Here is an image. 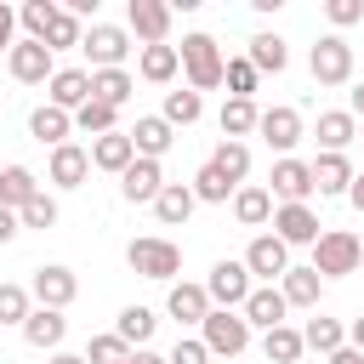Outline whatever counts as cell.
I'll return each mask as SVG.
<instances>
[{"instance_id":"7dc6e473","label":"cell","mask_w":364,"mask_h":364,"mask_svg":"<svg viewBox=\"0 0 364 364\" xmlns=\"http://www.w3.org/2000/svg\"><path fill=\"white\" fill-rule=\"evenodd\" d=\"M324 17H330V34L364 23V0H324Z\"/></svg>"},{"instance_id":"484cf974","label":"cell","mask_w":364,"mask_h":364,"mask_svg":"<svg viewBox=\"0 0 364 364\" xmlns=\"http://www.w3.org/2000/svg\"><path fill=\"white\" fill-rule=\"evenodd\" d=\"M154 330H159V318H154V307H142V301H131V307H119V318H114V336L136 353V347H148L154 341Z\"/></svg>"},{"instance_id":"e575fe53","label":"cell","mask_w":364,"mask_h":364,"mask_svg":"<svg viewBox=\"0 0 364 364\" xmlns=\"http://www.w3.org/2000/svg\"><path fill=\"white\" fill-rule=\"evenodd\" d=\"M34 193H40V176H34L28 165H6V171H0V205H6V210H23Z\"/></svg>"},{"instance_id":"680465c9","label":"cell","mask_w":364,"mask_h":364,"mask_svg":"<svg viewBox=\"0 0 364 364\" xmlns=\"http://www.w3.org/2000/svg\"><path fill=\"white\" fill-rule=\"evenodd\" d=\"M358 273H364V262H358Z\"/></svg>"},{"instance_id":"277c9868","label":"cell","mask_w":364,"mask_h":364,"mask_svg":"<svg viewBox=\"0 0 364 364\" xmlns=\"http://www.w3.org/2000/svg\"><path fill=\"white\" fill-rule=\"evenodd\" d=\"M307 68H313V80L318 85H353V74H358V51L347 46V34H318V46L307 51Z\"/></svg>"},{"instance_id":"5bb4252c","label":"cell","mask_w":364,"mask_h":364,"mask_svg":"<svg viewBox=\"0 0 364 364\" xmlns=\"http://www.w3.org/2000/svg\"><path fill=\"white\" fill-rule=\"evenodd\" d=\"M125 34H136L142 46H165V34H171V6H165V0H131V6H125Z\"/></svg>"},{"instance_id":"9a60e30c","label":"cell","mask_w":364,"mask_h":364,"mask_svg":"<svg viewBox=\"0 0 364 364\" xmlns=\"http://www.w3.org/2000/svg\"><path fill=\"white\" fill-rule=\"evenodd\" d=\"M85 176H91V154H85L80 142H63V148H51V165H46V182H51V188L74 193V188H85Z\"/></svg>"},{"instance_id":"f6af8a7d","label":"cell","mask_w":364,"mask_h":364,"mask_svg":"<svg viewBox=\"0 0 364 364\" xmlns=\"http://www.w3.org/2000/svg\"><path fill=\"white\" fill-rule=\"evenodd\" d=\"M17 222H23V228H40V233H46V228H57V199L40 188V193H34V199L17 210Z\"/></svg>"},{"instance_id":"74e56055","label":"cell","mask_w":364,"mask_h":364,"mask_svg":"<svg viewBox=\"0 0 364 364\" xmlns=\"http://www.w3.org/2000/svg\"><path fill=\"white\" fill-rule=\"evenodd\" d=\"M210 165H216L233 188H245V176H250V142H228V136H222L216 154H210Z\"/></svg>"},{"instance_id":"b9f144b4","label":"cell","mask_w":364,"mask_h":364,"mask_svg":"<svg viewBox=\"0 0 364 364\" xmlns=\"http://www.w3.org/2000/svg\"><path fill=\"white\" fill-rule=\"evenodd\" d=\"M34 313V296H28V284H11V279H0V324H17L23 330V318Z\"/></svg>"},{"instance_id":"f546056e","label":"cell","mask_w":364,"mask_h":364,"mask_svg":"<svg viewBox=\"0 0 364 364\" xmlns=\"http://www.w3.org/2000/svg\"><path fill=\"white\" fill-rule=\"evenodd\" d=\"M193 205H199V199H193L188 182H165L159 199H154V216H159V228H182V222L193 216Z\"/></svg>"},{"instance_id":"603a6c76","label":"cell","mask_w":364,"mask_h":364,"mask_svg":"<svg viewBox=\"0 0 364 364\" xmlns=\"http://www.w3.org/2000/svg\"><path fill=\"white\" fill-rule=\"evenodd\" d=\"M165 313L176 318V324H205V313H210V296H205V284H188V279H176L171 290H165Z\"/></svg>"},{"instance_id":"4dcf8cb0","label":"cell","mask_w":364,"mask_h":364,"mask_svg":"<svg viewBox=\"0 0 364 364\" xmlns=\"http://www.w3.org/2000/svg\"><path fill=\"white\" fill-rule=\"evenodd\" d=\"M233 222H239V228H267V222H273V193L256 188V182H245V188L233 193Z\"/></svg>"},{"instance_id":"4316f807","label":"cell","mask_w":364,"mask_h":364,"mask_svg":"<svg viewBox=\"0 0 364 364\" xmlns=\"http://www.w3.org/2000/svg\"><path fill=\"white\" fill-rule=\"evenodd\" d=\"M136 74H142L148 85H171V80L182 74L176 46H142V51H136Z\"/></svg>"},{"instance_id":"8d00e7d4","label":"cell","mask_w":364,"mask_h":364,"mask_svg":"<svg viewBox=\"0 0 364 364\" xmlns=\"http://www.w3.org/2000/svg\"><path fill=\"white\" fill-rule=\"evenodd\" d=\"M57 0H23L17 6V23H23V40H40L46 46V34H51V23H57Z\"/></svg>"},{"instance_id":"4fadbf2b","label":"cell","mask_w":364,"mask_h":364,"mask_svg":"<svg viewBox=\"0 0 364 364\" xmlns=\"http://www.w3.org/2000/svg\"><path fill=\"white\" fill-rule=\"evenodd\" d=\"M6 68H11L17 85H46V80L57 74V57H51L40 40H17V46L6 51Z\"/></svg>"},{"instance_id":"91938a15","label":"cell","mask_w":364,"mask_h":364,"mask_svg":"<svg viewBox=\"0 0 364 364\" xmlns=\"http://www.w3.org/2000/svg\"><path fill=\"white\" fill-rule=\"evenodd\" d=\"M125 364H131V358H125Z\"/></svg>"},{"instance_id":"7bdbcfd3","label":"cell","mask_w":364,"mask_h":364,"mask_svg":"<svg viewBox=\"0 0 364 364\" xmlns=\"http://www.w3.org/2000/svg\"><path fill=\"white\" fill-rule=\"evenodd\" d=\"M222 85H228V97H250V102H256V85H262V74H256L245 57H228V68H222Z\"/></svg>"},{"instance_id":"816d5d0a","label":"cell","mask_w":364,"mask_h":364,"mask_svg":"<svg viewBox=\"0 0 364 364\" xmlns=\"http://www.w3.org/2000/svg\"><path fill=\"white\" fill-rule=\"evenodd\" d=\"M347 114L364 119V80H353V91H347Z\"/></svg>"},{"instance_id":"ac0fdd59","label":"cell","mask_w":364,"mask_h":364,"mask_svg":"<svg viewBox=\"0 0 364 364\" xmlns=\"http://www.w3.org/2000/svg\"><path fill=\"white\" fill-rule=\"evenodd\" d=\"M284 313H290V307H284L279 284H256V290L245 296V307H239V318H245L250 330H262V336H267V330H279V324H284Z\"/></svg>"},{"instance_id":"ba28073f","label":"cell","mask_w":364,"mask_h":364,"mask_svg":"<svg viewBox=\"0 0 364 364\" xmlns=\"http://www.w3.org/2000/svg\"><path fill=\"white\" fill-rule=\"evenodd\" d=\"M80 51L91 57V68H125V57H131V34H125L119 23H91V28L80 34Z\"/></svg>"},{"instance_id":"7a4b0ae2","label":"cell","mask_w":364,"mask_h":364,"mask_svg":"<svg viewBox=\"0 0 364 364\" xmlns=\"http://www.w3.org/2000/svg\"><path fill=\"white\" fill-rule=\"evenodd\" d=\"M176 57H182V74H188V91H216V85H222V68H228V57H222V46H216V34H182V46H176Z\"/></svg>"},{"instance_id":"52a82bcc","label":"cell","mask_w":364,"mask_h":364,"mask_svg":"<svg viewBox=\"0 0 364 364\" xmlns=\"http://www.w3.org/2000/svg\"><path fill=\"white\" fill-rule=\"evenodd\" d=\"M250 290H256V279H250V273H245V262H233V256H222V262L205 273V296H210V307L239 313Z\"/></svg>"},{"instance_id":"c3c4849f","label":"cell","mask_w":364,"mask_h":364,"mask_svg":"<svg viewBox=\"0 0 364 364\" xmlns=\"http://www.w3.org/2000/svg\"><path fill=\"white\" fill-rule=\"evenodd\" d=\"M165 364H210V353H205L199 336H176V347L165 353Z\"/></svg>"},{"instance_id":"5b68a950","label":"cell","mask_w":364,"mask_h":364,"mask_svg":"<svg viewBox=\"0 0 364 364\" xmlns=\"http://www.w3.org/2000/svg\"><path fill=\"white\" fill-rule=\"evenodd\" d=\"M199 341H205L210 358H239V353L250 347V324H245L239 313H228V307H210L205 324H199Z\"/></svg>"},{"instance_id":"db71d44e","label":"cell","mask_w":364,"mask_h":364,"mask_svg":"<svg viewBox=\"0 0 364 364\" xmlns=\"http://www.w3.org/2000/svg\"><path fill=\"white\" fill-rule=\"evenodd\" d=\"M347 347H353V353H364V318H353V324H347Z\"/></svg>"},{"instance_id":"d4e9b609","label":"cell","mask_w":364,"mask_h":364,"mask_svg":"<svg viewBox=\"0 0 364 364\" xmlns=\"http://www.w3.org/2000/svg\"><path fill=\"white\" fill-rule=\"evenodd\" d=\"M85 154H91V171H108V176H125V165L136 159V148H131V136H125V131H108V136H97Z\"/></svg>"},{"instance_id":"d590c367","label":"cell","mask_w":364,"mask_h":364,"mask_svg":"<svg viewBox=\"0 0 364 364\" xmlns=\"http://www.w3.org/2000/svg\"><path fill=\"white\" fill-rule=\"evenodd\" d=\"M301 353H307V347H301V330H296V324H279V330L262 336V358H267V364H301Z\"/></svg>"},{"instance_id":"6da1fadb","label":"cell","mask_w":364,"mask_h":364,"mask_svg":"<svg viewBox=\"0 0 364 364\" xmlns=\"http://www.w3.org/2000/svg\"><path fill=\"white\" fill-rule=\"evenodd\" d=\"M125 262H131L136 279H154V284H176V273H182V250H176L165 233L131 239V245H125Z\"/></svg>"},{"instance_id":"f907efd6","label":"cell","mask_w":364,"mask_h":364,"mask_svg":"<svg viewBox=\"0 0 364 364\" xmlns=\"http://www.w3.org/2000/svg\"><path fill=\"white\" fill-rule=\"evenodd\" d=\"M17 233H23V222H17V210H6V205H0V245H11Z\"/></svg>"},{"instance_id":"ee69618b","label":"cell","mask_w":364,"mask_h":364,"mask_svg":"<svg viewBox=\"0 0 364 364\" xmlns=\"http://www.w3.org/2000/svg\"><path fill=\"white\" fill-rule=\"evenodd\" d=\"M80 34H85V23H80L74 11H57V23H51V34H46V51L57 57V51H68V46H80Z\"/></svg>"},{"instance_id":"30bf717a","label":"cell","mask_w":364,"mask_h":364,"mask_svg":"<svg viewBox=\"0 0 364 364\" xmlns=\"http://www.w3.org/2000/svg\"><path fill=\"white\" fill-rule=\"evenodd\" d=\"M239 262H245V273H250V279L279 284V279L290 273V245H279L273 233H256V239L245 245V256H239Z\"/></svg>"},{"instance_id":"11a10c76","label":"cell","mask_w":364,"mask_h":364,"mask_svg":"<svg viewBox=\"0 0 364 364\" xmlns=\"http://www.w3.org/2000/svg\"><path fill=\"white\" fill-rule=\"evenodd\" d=\"M131 364H165V353H154V347H136V353H131Z\"/></svg>"},{"instance_id":"8992f818","label":"cell","mask_w":364,"mask_h":364,"mask_svg":"<svg viewBox=\"0 0 364 364\" xmlns=\"http://www.w3.org/2000/svg\"><path fill=\"white\" fill-rule=\"evenodd\" d=\"M256 136L279 154V159H290L296 154V142L307 136V119L290 108V102H273V108H262V119H256Z\"/></svg>"},{"instance_id":"ab89813d","label":"cell","mask_w":364,"mask_h":364,"mask_svg":"<svg viewBox=\"0 0 364 364\" xmlns=\"http://www.w3.org/2000/svg\"><path fill=\"white\" fill-rule=\"evenodd\" d=\"M74 131H85L91 142L97 136H108V131H119V108H108V102H85V108H74Z\"/></svg>"},{"instance_id":"681fc988","label":"cell","mask_w":364,"mask_h":364,"mask_svg":"<svg viewBox=\"0 0 364 364\" xmlns=\"http://www.w3.org/2000/svg\"><path fill=\"white\" fill-rule=\"evenodd\" d=\"M11 46H17V6H6V0H0V57H6Z\"/></svg>"},{"instance_id":"d6a6232c","label":"cell","mask_w":364,"mask_h":364,"mask_svg":"<svg viewBox=\"0 0 364 364\" xmlns=\"http://www.w3.org/2000/svg\"><path fill=\"white\" fill-rule=\"evenodd\" d=\"M318 290H324V279H318L313 267H296V262H290V273L279 279L284 307H318Z\"/></svg>"},{"instance_id":"d6986e66","label":"cell","mask_w":364,"mask_h":364,"mask_svg":"<svg viewBox=\"0 0 364 364\" xmlns=\"http://www.w3.org/2000/svg\"><path fill=\"white\" fill-rule=\"evenodd\" d=\"M307 165H313V193L318 199H347V188H353V159L347 154H318Z\"/></svg>"},{"instance_id":"1f68e13d","label":"cell","mask_w":364,"mask_h":364,"mask_svg":"<svg viewBox=\"0 0 364 364\" xmlns=\"http://www.w3.org/2000/svg\"><path fill=\"white\" fill-rule=\"evenodd\" d=\"M245 63H250L256 74H284V63H290V46H284L279 34H250V46H245Z\"/></svg>"},{"instance_id":"ffe728a7","label":"cell","mask_w":364,"mask_h":364,"mask_svg":"<svg viewBox=\"0 0 364 364\" xmlns=\"http://www.w3.org/2000/svg\"><path fill=\"white\" fill-rule=\"evenodd\" d=\"M63 336H68V318H63L57 307H34V313L23 318V341H28L34 353H63Z\"/></svg>"},{"instance_id":"8fae6325","label":"cell","mask_w":364,"mask_h":364,"mask_svg":"<svg viewBox=\"0 0 364 364\" xmlns=\"http://www.w3.org/2000/svg\"><path fill=\"white\" fill-rule=\"evenodd\" d=\"M267 182H273V188H267L273 205H307V199H313V165L296 159V154H290V159H273V176H267Z\"/></svg>"},{"instance_id":"bcb514c9","label":"cell","mask_w":364,"mask_h":364,"mask_svg":"<svg viewBox=\"0 0 364 364\" xmlns=\"http://www.w3.org/2000/svg\"><path fill=\"white\" fill-rule=\"evenodd\" d=\"M125 358H131V347H125V341H119L114 330H108V336H91V341H85V364H125Z\"/></svg>"},{"instance_id":"f1b7e54d","label":"cell","mask_w":364,"mask_h":364,"mask_svg":"<svg viewBox=\"0 0 364 364\" xmlns=\"http://www.w3.org/2000/svg\"><path fill=\"white\" fill-rule=\"evenodd\" d=\"M256 119H262V108H256L250 97H228V102H222V114H216V125H222V136H228V142L256 136Z\"/></svg>"},{"instance_id":"83f0119b","label":"cell","mask_w":364,"mask_h":364,"mask_svg":"<svg viewBox=\"0 0 364 364\" xmlns=\"http://www.w3.org/2000/svg\"><path fill=\"white\" fill-rule=\"evenodd\" d=\"M136 91V74L131 68H91V97L108 102V108H125Z\"/></svg>"},{"instance_id":"9f6ffc18","label":"cell","mask_w":364,"mask_h":364,"mask_svg":"<svg viewBox=\"0 0 364 364\" xmlns=\"http://www.w3.org/2000/svg\"><path fill=\"white\" fill-rule=\"evenodd\" d=\"M330 364H364V353H353V347H336V353H330Z\"/></svg>"},{"instance_id":"7c38bea8","label":"cell","mask_w":364,"mask_h":364,"mask_svg":"<svg viewBox=\"0 0 364 364\" xmlns=\"http://www.w3.org/2000/svg\"><path fill=\"white\" fill-rule=\"evenodd\" d=\"M267 228H273L279 245H318V233H324V222H318L313 205H273Z\"/></svg>"},{"instance_id":"e0dca14e","label":"cell","mask_w":364,"mask_h":364,"mask_svg":"<svg viewBox=\"0 0 364 364\" xmlns=\"http://www.w3.org/2000/svg\"><path fill=\"white\" fill-rule=\"evenodd\" d=\"M159 188H165V165H159V159H131V165H125V176H119L125 205H154V199H159Z\"/></svg>"},{"instance_id":"3957f363","label":"cell","mask_w":364,"mask_h":364,"mask_svg":"<svg viewBox=\"0 0 364 364\" xmlns=\"http://www.w3.org/2000/svg\"><path fill=\"white\" fill-rule=\"evenodd\" d=\"M358 262H364V245H358V233H347V228H324L318 233V245H313V273L318 279H347V273H358Z\"/></svg>"},{"instance_id":"7402d4cb","label":"cell","mask_w":364,"mask_h":364,"mask_svg":"<svg viewBox=\"0 0 364 364\" xmlns=\"http://www.w3.org/2000/svg\"><path fill=\"white\" fill-rule=\"evenodd\" d=\"M125 136H131L136 159H165V154H171V142H176V131H171L159 114H136V125H131Z\"/></svg>"},{"instance_id":"cb8c5ba5","label":"cell","mask_w":364,"mask_h":364,"mask_svg":"<svg viewBox=\"0 0 364 364\" xmlns=\"http://www.w3.org/2000/svg\"><path fill=\"white\" fill-rule=\"evenodd\" d=\"M28 136H34V142H46V148H63V142H74V114H63V108L40 102V108L28 114Z\"/></svg>"},{"instance_id":"9c48e42d","label":"cell","mask_w":364,"mask_h":364,"mask_svg":"<svg viewBox=\"0 0 364 364\" xmlns=\"http://www.w3.org/2000/svg\"><path fill=\"white\" fill-rule=\"evenodd\" d=\"M28 296H34V307H68L74 296H80V279H74V267H63V262H40L34 267V279H28Z\"/></svg>"},{"instance_id":"f5cc1de1","label":"cell","mask_w":364,"mask_h":364,"mask_svg":"<svg viewBox=\"0 0 364 364\" xmlns=\"http://www.w3.org/2000/svg\"><path fill=\"white\" fill-rule=\"evenodd\" d=\"M347 205L364 216V171H353V188H347Z\"/></svg>"},{"instance_id":"2e32d148","label":"cell","mask_w":364,"mask_h":364,"mask_svg":"<svg viewBox=\"0 0 364 364\" xmlns=\"http://www.w3.org/2000/svg\"><path fill=\"white\" fill-rule=\"evenodd\" d=\"M46 102L63 108V114L85 108V102H91V68H57V74L46 80Z\"/></svg>"},{"instance_id":"44dd1931","label":"cell","mask_w":364,"mask_h":364,"mask_svg":"<svg viewBox=\"0 0 364 364\" xmlns=\"http://www.w3.org/2000/svg\"><path fill=\"white\" fill-rule=\"evenodd\" d=\"M313 136H318V154H347L358 142V119L347 108H324L318 125H313Z\"/></svg>"},{"instance_id":"60d3db41","label":"cell","mask_w":364,"mask_h":364,"mask_svg":"<svg viewBox=\"0 0 364 364\" xmlns=\"http://www.w3.org/2000/svg\"><path fill=\"white\" fill-rule=\"evenodd\" d=\"M205 114V97L199 91H165V108H159V119L176 131V125H193Z\"/></svg>"},{"instance_id":"6f0895ef","label":"cell","mask_w":364,"mask_h":364,"mask_svg":"<svg viewBox=\"0 0 364 364\" xmlns=\"http://www.w3.org/2000/svg\"><path fill=\"white\" fill-rule=\"evenodd\" d=\"M46 364H85V353H51Z\"/></svg>"},{"instance_id":"836d02e7","label":"cell","mask_w":364,"mask_h":364,"mask_svg":"<svg viewBox=\"0 0 364 364\" xmlns=\"http://www.w3.org/2000/svg\"><path fill=\"white\" fill-rule=\"evenodd\" d=\"M301 347L330 358L336 347H347V324H341V318H324V313H313V318L301 324Z\"/></svg>"},{"instance_id":"f35d334b","label":"cell","mask_w":364,"mask_h":364,"mask_svg":"<svg viewBox=\"0 0 364 364\" xmlns=\"http://www.w3.org/2000/svg\"><path fill=\"white\" fill-rule=\"evenodd\" d=\"M188 188H193V199H199V205H228V199L239 193V188H233V182H228V176H222L210 159L193 171V182H188Z\"/></svg>"}]
</instances>
